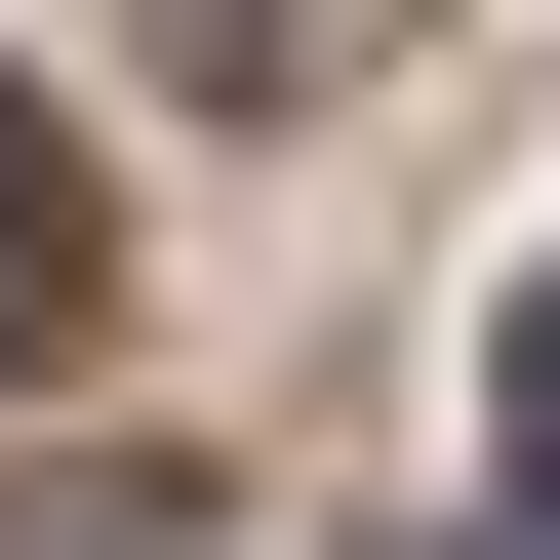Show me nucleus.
<instances>
[{
	"mask_svg": "<svg viewBox=\"0 0 560 560\" xmlns=\"http://www.w3.org/2000/svg\"><path fill=\"white\" fill-rule=\"evenodd\" d=\"M120 40H200V81H361L400 0H120Z\"/></svg>",
	"mask_w": 560,
	"mask_h": 560,
	"instance_id": "2",
	"label": "nucleus"
},
{
	"mask_svg": "<svg viewBox=\"0 0 560 560\" xmlns=\"http://www.w3.org/2000/svg\"><path fill=\"white\" fill-rule=\"evenodd\" d=\"M521 480H560V280H521Z\"/></svg>",
	"mask_w": 560,
	"mask_h": 560,
	"instance_id": "3",
	"label": "nucleus"
},
{
	"mask_svg": "<svg viewBox=\"0 0 560 560\" xmlns=\"http://www.w3.org/2000/svg\"><path fill=\"white\" fill-rule=\"evenodd\" d=\"M81 320H120V241H81V161H40V81H0V400L81 361Z\"/></svg>",
	"mask_w": 560,
	"mask_h": 560,
	"instance_id": "1",
	"label": "nucleus"
}]
</instances>
